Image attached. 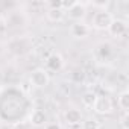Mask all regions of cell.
I'll list each match as a JSON object with an SVG mask.
<instances>
[{
    "mask_svg": "<svg viewBox=\"0 0 129 129\" xmlns=\"http://www.w3.org/2000/svg\"><path fill=\"white\" fill-rule=\"evenodd\" d=\"M29 81H30V85L35 88H46L50 82V76L46 72V69H35L32 70Z\"/></svg>",
    "mask_w": 129,
    "mask_h": 129,
    "instance_id": "1",
    "label": "cell"
},
{
    "mask_svg": "<svg viewBox=\"0 0 129 129\" xmlns=\"http://www.w3.org/2000/svg\"><path fill=\"white\" fill-rule=\"evenodd\" d=\"M112 20H114V17H112V14H111L109 11L100 9V11L96 12L94 17H93V26H94L96 29H99V30H106V29L109 27V24H111Z\"/></svg>",
    "mask_w": 129,
    "mask_h": 129,
    "instance_id": "2",
    "label": "cell"
},
{
    "mask_svg": "<svg viewBox=\"0 0 129 129\" xmlns=\"http://www.w3.org/2000/svg\"><path fill=\"white\" fill-rule=\"evenodd\" d=\"M93 109L99 115H108V114H111L112 109H114L111 97H108V96H99L97 94V99H96V102L93 105Z\"/></svg>",
    "mask_w": 129,
    "mask_h": 129,
    "instance_id": "3",
    "label": "cell"
},
{
    "mask_svg": "<svg viewBox=\"0 0 129 129\" xmlns=\"http://www.w3.org/2000/svg\"><path fill=\"white\" fill-rule=\"evenodd\" d=\"M66 14L69 15V18L75 20V21H84L85 15H87V8H85V3H81V2H72L70 8L66 11Z\"/></svg>",
    "mask_w": 129,
    "mask_h": 129,
    "instance_id": "4",
    "label": "cell"
},
{
    "mask_svg": "<svg viewBox=\"0 0 129 129\" xmlns=\"http://www.w3.org/2000/svg\"><path fill=\"white\" fill-rule=\"evenodd\" d=\"M62 67H64V58L59 53L53 52V53H50L47 56V59H46V72L47 73L49 72L58 73V72L62 70Z\"/></svg>",
    "mask_w": 129,
    "mask_h": 129,
    "instance_id": "5",
    "label": "cell"
},
{
    "mask_svg": "<svg viewBox=\"0 0 129 129\" xmlns=\"http://www.w3.org/2000/svg\"><path fill=\"white\" fill-rule=\"evenodd\" d=\"M106 30L114 38H123L126 35V32H127V23L124 20H121V18H114Z\"/></svg>",
    "mask_w": 129,
    "mask_h": 129,
    "instance_id": "6",
    "label": "cell"
},
{
    "mask_svg": "<svg viewBox=\"0 0 129 129\" xmlns=\"http://www.w3.org/2000/svg\"><path fill=\"white\" fill-rule=\"evenodd\" d=\"M90 32H91V29H90V26H88L85 21H75V23L72 24V27H70L72 37H75V38H78V40L87 38V37L90 35Z\"/></svg>",
    "mask_w": 129,
    "mask_h": 129,
    "instance_id": "7",
    "label": "cell"
},
{
    "mask_svg": "<svg viewBox=\"0 0 129 129\" xmlns=\"http://www.w3.org/2000/svg\"><path fill=\"white\" fill-rule=\"evenodd\" d=\"M29 120H30V124H32V126H35V127H43V126L47 124V114H46L43 109H35V111H32Z\"/></svg>",
    "mask_w": 129,
    "mask_h": 129,
    "instance_id": "8",
    "label": "cell"
},
{
    "mask_svg": "<svg viewBox=\"0 0 129 129\" xmlns=\"http://www.w3.org/2000/svg\"><path fill=\"white\" fill-rule=\"evenodd\" d=\"M64 118H66L67 124L70 126H76V124H81V121L84 120L82 118V112L76 108H70L66 111V114H64Z\"/></svg>",
    "mask_w": 129,
    "mask_h": 129,
    "instance_id": "9",
    "label": "cell"
},
{
    "mask_svg": "<svg viewBox=\"0 0 129 129\" xmlns=\"http://www.w3.org/2000/svg\"><path fill=\"white\" fill-rule=\"evenodd\" d=\"M46 17L52 23H59V21L64 20V17H66V11L62 8H59V6H50L47 9V12H46Z\"/></svg>",
    "mask_w": 129,
    "mask_h": 129,
    "instance_id": "10",
    "label": "cell"
},
{
    "mask_svg": "<svg viewBox=\"0 0 129 129\" xmlns=\"http://www.w3.org/2000/svg\"><path fill=\"white\" fill-rule=\"evenodd\" d=\"M117 103H118V106H120L121 111L127 112V109H129V91H127V90H124V91H121V93L118 94Z\"/></svg>",
    "mask_w": 129,
    "mask_h": 129,
    "instance_id": "11",
    "label": "cell"
},
{
    "mask_svg": "<svg viewBox=\"0 0 129 129\" xmlns=\"http://www.w3.org/2000/svg\"><path fill=\"white\" fill-rule=\"evenodd\" d=\"M96 99H97V94L94 91H85L84 96H82V105L87 106V108H93Z\"/></svg>",
    "mask_w": 129,
    "mask_h": 129,
    "instance_id": "12",
    "label": "cell"
},
{
    "mask_svg": "<svg viewBox=\"0 0 129 129\" xmlns=\"http://www.w3.org/2000/svg\"><path fill=\"white\" fill-rule=\"evenodd\" d=\"M81 129H100V121L94 117L85 118L81 121Z\"/></svg>",
    "mask_w": 129,
    "mask_h": 129,
    "instance_id": "13",
    "label": "cell"
},
{
    "mask_svg": "<svg viewBox=\"0 0 129 129\" xmlns=\"http://www.w3.org/2000/svg\"><path fill=\"white\" fill-rule=\"evenodd\" d=\"M94 8H102V9H106L108 8V5H109V2L108 0H103V2H93L91 3Z\"/></svg>",
    "mask_w": 129,
    "mask_h": 129,
    "instance_id": "14",
    "label": "cell"
},
{
    "mask_svg": "<svg viewBox=\"0 0 129 129\" xmlns=\"http://www.w3.org/2000/svg\"><path fill=\"white\" fill-rule=\"evenodd\" d=\"M44 129H62V126L59 123H55V121H50L44 126Z\"/></svg>",
    "mask_w": 129,
    "mask_h": 129,
    "instance_id": "15",
    "label": "cell"
},
{
    "mask_svg": "<svg viewBox=\"0 0 129 129\" xmlns=\"http://www.w3.org/2000/svg\"><path fill=\"white\" fill-rule=\"evenodd\" d=\"M123 129H129V127H123Z\"/></svg>",
    "mask_w": 129,
    "mask_h": 129,
    "instance_id": "16",
    "label": "cell"
}]
</instances>
